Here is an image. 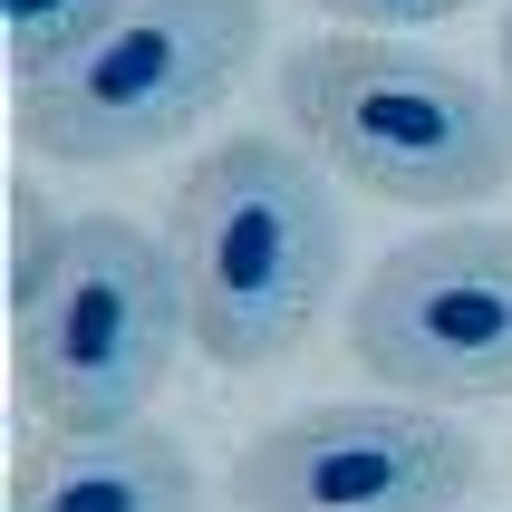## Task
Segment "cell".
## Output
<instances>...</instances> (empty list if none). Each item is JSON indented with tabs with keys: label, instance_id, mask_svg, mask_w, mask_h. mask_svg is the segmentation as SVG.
<instances>
[{
	"label": "cell",
	"instance_id": "cell-1",
	"mask_svg": "<svg viewBox=\"0 0 512 512\" xmlns=\"http://www.w3.org/2000/svg\"><path fill=\"white\" fill-rule=\"evenodd\" d=\"M165 252L203 358L281 368L348 281V213L300 136H223L174 184Z\"/></svg>",
	"mask_w": 512,
	"mask_h": 512
},
{
	"label": "cell",
	"instance_id": "cell-2",
	"mask_svg": "<svg viewBox=\"0 0 512 512\" xmlns=\"http://www.w3.org/2000/svg\"><path fill=\"white\" fill-rule=\"evenodd\" d=\"M281 116L300 126L319 165L377 203L455 213V203H493L512 184V97L406 39L339 29V39L290 49Z\"/></svg>",
	"mask_w": 512,
	"mask_h": 512
},
{
	"label": "cell",
	"instance_id": "cell-3",
	"mask_svg": "<svg viewBox=\"0 0 512 512\" xmlns=\"http://www.w3.org/2000/svg\"><path fill=\"white\" fill-rule=\"evenodd\" d=\"M184 339L194 319L174 252L126 213H68L49 252L10 271V368L49 435L145 426Z\"/></svg>",
	"mask_w": 512,
	"mask_h": 512
},
{
	"label": "cell",
	"instance_id": "cell-4",
	"mask_svg": "<svg viewBox=\"0 0 512 512\" xmlns=\"http://www.w3.org/2000/svg\"><path fill=\"white\" fill-rule=\"evenodd\" d=\"M261 49V0H126L97 49L10 97L29 155L49 165H136L223 107Z\"/></svg>",
	"mask_w": 512,
	"mask_h": 512
},
{
	"label": "cell",
	"instance_id": "cell-5",
	"mask_svg": "<svg viewBox=\"0 0 512 512\" xmlns=\"http://www.w3.org/2000/svg\"><path fill=\"white\" fill-rule=\"evenodd\" d=\"M348 358L406 406L512 397V223H435L348 300Z\"/></svg>",
	"mask_w": 512,
	"mask_h": 512
},
{
	"label": "cell",
	"instance_id": "cell-6",
	"mask_svg": "<svg viewBox=\"0 0 512 512\" xmlns=\"http://www.w3.org/2000/svg\"><path fill=\"white\" fill-rule=\"evenodd\" d=\"M484 455L445 406L339 397L261 426L223 474L232 512H464Z\"/></svg>",
	"mask_w": 512,
	"mask_h": 512
},
{
	"label": "cell",
	"instance_id": "cell-7",
	"mask_svg": "<svg viewBox=\"0 0 512 512\" xmlns=\"http://www.w3.org/2000/svg\"><path fill=\"white\" fill-rule=\"evenodd\" d=\"M10 512H203V474L155 426L29 435L10 464Z\"/></svg>",
	"mask_w": 512,
	"mask_h": 512
},
{
	"label": "cell",
	"instance_id": "cell-8",
	"mask_svg": "<svg viewBox=\"0 0 512 512\" xmlns=\"http://www.w3.org/2000/svg\"><path fill=\"white\" fill-rule=\"evenodd\" d=\"M126 0H0V29H10V87L68 68L78 49H97L116 29Z\"/></svg>",
	"mask_w": 512,
	"mask_h": 512
},
{
	"label": "cell",
	"instance_id": "cell-9",
	"mask_svg": "<svg viewBox=\"0 0 512 512\" xmlns=\"http://www.w3.org/2000/svg\"><path fill=\"white\" fill-rule=\"evenodd\" d=\"M329 20L348 29H368V39H397V29H435V20H455V10H474V0H319Z\"/></svg>",
	"mask_w": 512,
	"mask_h": 512
},
{
	"label": "cell",
	"instance_id": "cell-10",
	"mask_svg": "<svg viewBox=\"0 0 512 512\" xmlns=\"http://www.w3.org/2000/svg\"><path fill=\"white\" fill-rule=\"evenodd\" d=\"M503 97H512V10H503Z\"/></svg>",
	"mask_w": 512,
	"mask_h": 512
}]
</instances>
